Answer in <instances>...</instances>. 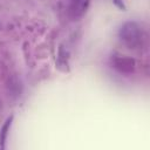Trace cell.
<instances>
[{
    "label": "cell",
    "instance_id": "obj_4",
    "mask_svg": "<svg viewBox=\"0 0 150 150\" xmlns=\"http://www.w3.org/2000/svg\"><path fill=\"white\" fill-rule=\"evenodd\" d=\"M13 115L8 116L6 118V121L4 122L2 127L0 128V150H4L6 148V142H7V138H8V134H9V130H11V125H12V122H13Z\"/></svg>",
    "mask_w": 150,
    "mask_h": 150
},
{
    "label": "cell",
    "instance_id": "obj_1",
    "mask_svg": "<svg viewBox=\"0 0 150 150\" xmlns=\"http://www.w3.org/2000/svg\"><path fill=\"white\" fill-rule=\"evenodd\" d=\"M120 40L131 49H137L143 46V41L145 39L143 29L137 22L128 21L124 22L118 30Z\"/></svg>",
    "mask_w": 150,
    "mask_h": 150
},
{
    "label": "cell",
    "instance_id": "obj_2",
    "mask_svg": "<svg viewBox=\"0 0 150 150\" xmlns=\"http://www.w3.org/2000/svg\"><path fill=\"white\" fill-rule=\"evenodd\" d=\"M112 67L123 74H130L135 70V61L131 57L124 56V55H116L111 59Z\"/></svg>",
    "mask_w": 150,
    "mask_h": 150
},
{
    "label": "cell",
    "instance_id": "obj_3",
    "mask_svg": "<svg viewBox=\"0 0 150 150\" xmlns=\"http://www.w3.org/2000/svg\"><path fill=\"white\" fill-rule=\"evenodd\" d=\"M89 4L90 0H70L68 6L70 18L74 20H79L80 18H82L87 13Z\"/></svg>",
    "mask_w": 150,
    "mask_h": 150
}]
</instances>
